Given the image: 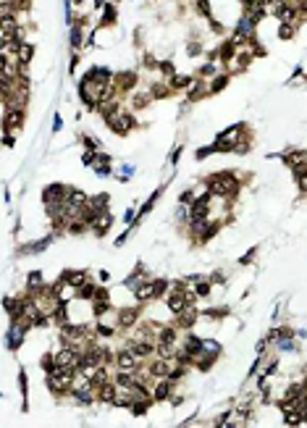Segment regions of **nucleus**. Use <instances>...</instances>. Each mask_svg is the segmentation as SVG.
<instances>
[{
	"mask_svg": "<svg viewBox=\"0 0 307 428\" xmlns=\"http://www.w3.org/2000/svg\"><path fill=\"white\" fill-rule=\"evenodd\" d=\"M208 189H210L213 197H226V200H231V197L239 194L242 184H239V179H236L234 173H215V176L208 179Z\"/></svg>",
	"mask_w": 307,
	"mask_h": 428,
	"instance_id": "f257e3e1",
	"label": "nucleus"
},
{
	"mask_svg": "<svg viewBox=\"0 0 307 428\" xmlns=\"http://www.w3.org/2000/svg\"><path fill=\"white\" fill-rule=\"evenodd\" d=\"M244 142V126L239 124V126H231L226 131L218 134V140H215V152H236V147Z\"/></svg>",
	"mask_w": 307,
	"mask_h": 428,
	"instance_id": "f03ea898",
	"label": "nucleus"
},
{
	"mask_svg": "<svg viewBox=\"0 0 307 428\" xmlns=\"http://www.w3.org/2000/svg\"><path fill=\"white\" fill-rule=\"evenodd\" d=\"M116 368H121V371H129V373H137L139 368H142V360L131 352V347L126 344L124 349H118L116 352V363H113Z\"/></svg>",
	"mask_w": 307,
	"mask_h": 428,
	"instance_id": "7ed1b4c3",
	"label": "nucleus"
},
{
	"mask_svg": "<svg viewBox=\"0 0 307 428\" xmlns=\"http://www.w3.org/2000/svg\"><path fill=\"white\" fill-rule=\"evenodd\" d=\"M29 326L27 323H21V321H11V331H8V349H18L21 344H24V336H27Z\"/></svg>",
	"mask_w": 307,
	"mask_h": 428,
	"instance_id": "20e7f679",
	"label": "nucleus"
},
{
	"mask_svg": "<svg viewBox=\"0 0 307 428\" xmlns=\"http://www.w3.org/2000/svg\"><path fill=\"white\" fill-rule=\"evenodd\" d=\"M189 291H192V289H189ZM189 291H179V289H171V295L166 297V307H168V310H171L173 315H179V313H181V310H184V307L189 305V300H187V297H189Z\"/></svg>",
	"mask_w": 307,
	"mask_h": 428,
	"instance_id": "39448f33",
	"label": "nucleus"
},
{
	"mask_svg": "<svg viewBox=\"0 0 307 428\" xmlns=\"http://www.w3.org/2000/svg\"><path fill=\"white\" fill-rule=\"evenodd\" d=\"M116 315V328H134L139 323V307H121Z\"/></svg>",
	"mask_w": 307,
	"mask_h": 428,
	"instance_id": "423d86ee",
	"label": "nucleus"
},
{
	"mask_svg": "<svg viewBox=\"0 0 307 428\" xmlns=\"http://www.w3.org/2000/svg\"><path fill=\"white\" fill-rule=\"evenodd\" d=\"M173 384H176V381H171V378H158L155 389H152V399L155 402H168L173 397Z\"/></svg>",
	"mask_w": 307,
	"mask_h": 428,
	"instance_id": "0eeeda50",
	"label": "nucleus"
},
{
	"mask_svg": "<svg viewBox=\"0 0 307 428\" xmlns=\"http://www.w3.org/2000/svg\"><path fill=\"white\" fill-rule=\"evenodd\" d=\"M181 349L197 360V357L202 355V349H205V339H200V336H197V334H187V339H184Z\"/></svg>",
	"mask_w": 307,
	"mask_h": 428,
	"instance_id": "6e6552de",
	"label": "nucleus"
},
{
	"mask_svg": "<svg viewBox=\"0 0 307 428\" xmlns=\"http://www.w3.org/2000/svg\"><path fill=\"white\" fill-rule=\"evenodd\" d=\"M197 318H200V313H197V307H184V310L176 315V326H179L181 331H189V328H194Z\"/></svg>",
	"mask_w": 307,
	"mask_h": 428,
	"instance_id": "1a4fd4ad",
	"label": "nucleus"
},
{
	"mask_svg": "<svg viewBox=\"0 0 307 428\" xmlns=\"http://www.w3.org/2000/svg\"><path fill=\"white\" fill-rule=\"evenodd\" d=\"M281 161L286 163L292 171L299 168V166H307V150H286L281 155Z\"/></svg>",
	"mask_w": 307,
	"mask_h": 428,
	"instance_id": "9d476101",
	"label": "nucleus"
},
{
	"mask_svg": "<svg viewBox=\"0 0 307 428\" xmlns=\"http://www.w3.org/2000/svg\"><path fill=\"white\" fill-rule=\"evenodd\" d=\"M111 226H113V216L105 210L103 216H97V218H95V223L90 226V231H92V234H97V237H105L108 231H111Z\"/></svg>",
	"mask_w": 307,
	"mask_h": 428,
	"instance_id": "9b49d317",
	"label": "nucleus"
},
{
	"mask_svg": "<svg viewBox=\"0 0 307 428\" xmlns=\"http://www.w3.org/2000/svg\"><path fill=\"white\" fill-rule=\"evenodd\" d=\"M134 297L139 300V302H150V300H158L155 297V279H145L142 281V286L134 291Z\"/></svg>",
	"mask_w": 307,
	"mask_h": 428,
	"instance_id": "f8f14e48",
	"label": "nucleus"
},
{
	"mask_svg": "<svg viewBox=\"0 0 307 428\" xmlns=\"http://www.w3.org/2000/svg\"><path fill=\"white\" fill-rule=\"evenodd\" d=\"M50 242H53V237H45V239L29 242V244H24V247H18V252H21V255H39L42 250H48V247H50Z\"/></svg>",
	"mask_w": 307,
	"mask_h": 428,
	"instance_id": "ddd939ff",
	"label": "nucleus"
},
{
	"mask_svg": "<svg viewBox=\"0 0 307 428\" xmlns=\"http://www.w3.org/2000/svg\"><path fill=\"white\" fill-rule=\"evenodd\" d=\"M69 189L71 187H66V184H50L45 187V192H42V200H69Z\"/></svg>",
	"mask_w": 307,
	"mask_h": 428,
	"instance_id": "4468645a",
	"label": "nucleus"
},
{
	"mask_svg": "<svg viewBox=\"0 0 307 428\" xmlns=\"http://www.w3.org/2000/svg\"><path fill=\"white\" fill-rule=\"evenodd\" d=\"M179 339V326H160L158 328V344H173Z\"/></svg>",
	"mask_w": 307,
	"mask_h": 428,
	"instance_id": "2eb2a0df",
	"label": "nucleus"
},
{
	"mask_svg": "<svg viewBox=\"0 0 307 428\" xmlns=\"http://www.w3.org/2000/svg\"><path fill=\"white\" fill-rule=\"evenodd\" d=\"M97 392V402H116V394H118V386H116V381H108V384H103V386H97L95 389Z\"/></svg>",
	"mask_w": 307,
	"mask_h": 428,
	"instance_id": "dca6fc26",
	"label": "nucleus"
},
{
	"mask_svg": "<svg viewBox=\"0 0 307 428\" xmlns=\"http://www.w3.org/2000/svg\"><path fill=\"white\" fill-rule=\"evenodd\" d=\"M116 87H118V92H129V89H134L137 87V74L134 71L116 74Z\"/></svg>",
	"mask_w": 307,
	"mask_h": 428,
	"instance_id": "f3484780",
	"label": "nucleus"
},
{
	"mask_svg": "<svg viewBox=\"0 0 307 428\" xmlns=\"http://www.w3.org/2000/svg\"><path fill=\"white\" fill-rule=\"evenodd\" d=\"M48 284H45V276H42V271H32L29 279H27V295H37V291H42Z\"/></svg>",
	"mask_w": 307,
	"mask_h": 428,
	"instance_id": "a211bd4d",
	"label": "nucleus"
},
{
	"mask_svg": "<svg viewBox=\"0 0 307 428\" xmlns=\"http://www.w3.org/2000/svg\"><path fill=\"white\" fill-rule=\"evenodd\" d=\"M32 55H34V45H32V42H18V48H16L18 63H21V66H29Z\"/></svg>",
	"mask_w": 307,
	"mask_h": 428,
	"instance_id": "6ab92c4d",
	"label": "nucleus"
},
{
	"mask_svg": "<svg viewBox=\"0 0 307 428\" xmlns=\"http://www.w3.org/2000/svg\"><path fill=\"white\" fill-rule=\"evenodd\" d=\"M69 205H79V208H87L90 205V197H87V192H81V189H76V187H71L69 189Z\"/></svg>",
	"mask_w": 307,
	"mask_h": 428,
	"instance_id": "aec40b11",
	"label": "nucleus"
},
{
	"mask_svg": "<svg viewBox=\"0 0 307 428\" xmlns=\"http://www.w3.org/2000/svg\"><path fill=\"white\" fill-rule=\"evenodd\" d=\"M50 318H53V323H58V326H66V323H69V307H66V302H58V305H55V310L50 313Z\"/></svg>",
	"mask_w": 307,
	"mask_h": 428,
	"instance_id": "412c9836",
	"label": "nucleus"
},
{
	"mask_svg": "<svg viewBox=\"0 0 307 428\" xmlns=\"http://www.w3.org/2000/svg\"><path fill=\"white\" fill-rule=\"evenodd\" d=\"M95 295H97V284L92 281H87L76 289V300H95Z\"/></svg>",
	"mask_w": 307,
	"mask_h": 428,
	"instance_id": "4be33fe9",
	"label": "nucleus"
},
{
	"mask_svg": "<svg viewBox=\"0 0 307 428\" xmlns=\"http://www.w3.org/2000/svg\"><path fill=\"white\" fill-rule=\"evenodd\" d=\"M63 276H66V281H69L74 289H79L81 284H87V281H90V279H87V271H66Z\"/></svg>",
	"mask_w": 307,
	"mask_h": 428,
	"instance_id": "5701e85b",
	"label": "nucleus"
},
{
	"mask_svg": "<svg viewBox=\"0 0 307 428\" xmlns=\"http://www.w3.org/2000/svg\"><path fill=\"white\" fill-rule=\"evenodd\" d=\"M221 344H218V342H213V339H205V349H202V355L200 357H210V360H218V357H221Z\"/></svg>",
	"mask_w": 307,
	"mask_h": 428,
	"instance_id": "b1692460",
	"label": "nucleus"
},
{
	"mask_svg": "<svg viewBox=\"0 0 307 428\" xmlns=\"http://www.w3.org/2000/svg\"><path fill=\"white\" fill-rule=\"evenodd\" d=\"M210 291H213V284H210L208 276L200 279V281H194V295L197 297H210Z\"/></svg>",
	"mask_w": 307,
	"mask_h": 428,
	"instance_id": "393cba45",
	"label": "nucleus"
},
{
	"mask_svg": "<svg viewBox=\"0 0 307 428\" xmlns=\"http://www.w3.org/2000/svg\"><path fill=\"white\" fill-rule=\"evenodd\" d=\"M192 84V76H184V74H173L171 76V87L173 89H187Z\"/></svg>",
	"mask_w": 307,
	"mask_h": 428,
	"instance_id": "a878e982",
	"label": "nucleus"
},
{
	"mask_svg": "<svg viewBox=\"0 0 307 428\" xmlns=\"http://www.w3.org/2000/svg\"><path fill=\"white\" fill-rule=\"evenodd\" d=\"M294 179H297L299 189L307 194V166H299V168H294Z\"/></svg>",
	"mask_w": 307,
	"mask_h": 428,
	"instance_id": "bb28decb",
	"label": "nucleus"
},
{
	"mask_svg": "<svg viewBox=\"0 0 307 428\" xmlns=\"http://www.w3.org/2000/svg\"><path fill=\"white\" fill-rule=\"evenodd\" d=\"M111 310V300H92V313H95V318H100L103 313Z\"/></svg>",
	"mask_w": 307,
	"mask_h": 428,
	"instance_id": "cd10ccee",
	"label": "nucleus"
},
{
	"mask_svg": "<svg viewBox=\"0 0 307 428\" xmlns=\"http://www.w3.org/2000/svg\"><path fill=\"white\" fill-rule=\"evenodd\" d=\"M81 42H84V32H81V24H76V27L71 29V48L79 50V48H81Z\"/></svg>",
	"mask_w": 307,
	"mask_h": 428,
	"instance_id": "c85d7f7f",
	"label": "nucleus"
},
{
	"mask_svg": "<svg viewBox=\"0 0 307 428\" xmlns=\"http://www.w3.org/2000/svg\"><path fill=\"white\" fill-rule=\"evenodd\" d=\"M205 92H208V87H205L202 82H194V87L189 89V100H200Z\"/></svg>",
	"mask_w": 307,
	"mask_h": 428,
	"instance_id": "c756f323",
	"label": "nucleus"
},
{
	"mask_svg": "<svg viewBox=\"0 0 307 428\" xmlns=\"http://www.w3.org/2000/svg\"><path fill=\"white\" fill-rule=\"evenodd\" d=\"M229 84V74H221L218 79H213V84H210V92H221V89Z\"/></svg>",
	"mask_w": 307,
	"mask_h": 428,
	"instance_id": "7c9ffc66",
	"label": "nucleus"
},
{
	"mask_svg": "<svg viewBox=\"0 0 307 428\" xmlns=\"http://www.w3.org/2000/svg\"><path fill=\"white\" fill-rule=\"evenodd\" d=\"M168 87H171V84H168ZM168 87H166V84H152L150 92H152V98H168V95H171Z\"/></svg>",
	"mask_w": 307,
	"mask_h": 428,
	"instance_id": "2f4dec72",
	"label": "nucleus"
},
{
	"mask_svg": "<svg viewBox=\"0 0 307 428\" xmlns=\"http://www.w3.org/2000/svg\"><path fill=\"white\" fill-rule=\"evenodd\" d=\"M278 37H281V40H292V37H294V27H292V24H281Z\"/></svg>",
	"mask_w": 307,
	"mask_h": 428,
	"instance_id": "473e14b6",
	"label": "nucleus"
},
{
	"mask_svg": "<svg viewBox=\"0 0 307 428\" xmlns=\"http://www.w3.org/2000/svg\"><path fill=\"white\" fill-rule=\"evenodd\" d=\"M113 21H116V11H113L111 6H108V8H105V13H103V24H113Z\"/></svg>",
	"mask_w": 307,
	"mask_h": 428,
	"instance_id": "72a5a7b5",
	"label": "nucleus"
},
{
	"mask_svg": "<svg viewBox=\"0 0 307 428\" xmlns=\"http://www.w3.org/2000/svg\"><path fill=\"white\" fill-rule=\"evenodd\" d=\"M97 334H100V336H105V339H108V336H113V334H116V328H111V326H103V323H97Z\"/></svg>",
	"mask_w": 307,
	"mask_h": 428,
	"instance_id": "f704fd0d",
	"label": "nucleus"
},
{
	"mask_svg": "<svg viewBox=\"0 0 307 428\" xmlns=\"http://www.w3.org/2000/svg\"><path fill=\"white\" fill-rule=\"evenodd\" d=\"M197 8H200L202 13H210V0H194Z\"/></svg>",
	"mask_w": 307,
	"mask_h": 428,
	"instance_id": "c9c22d12",
	"label": "nucleus"
},
{
	"mask_svg": "<svg viewBox=\"0 0 307 428\" xmlns=\"http://www.w3.org/2000/svg\"><path fill=\"white\" fill-rule=\"evenodd\" d=\"M95 300H111V295H108V289H100V286H97V295H95Z\"/></svg>",
	"mask_w": 307,
	"mask_h": 428,
	"instance_id": "e433bc0d",
	"label": "nucleus"
},
{
	"mask_svg": "<svg viewBox=\"0 0 307 428\" xmlns=\"http://www.w3.org/2000/svg\"><path fill=\"white\" fill-rule=\"evenodd\" d=\"M200 74H202V76H213V74H215V66H202Z\"/></svg>",
	"mask_w": 307,
	"mask_h": 428,
	"instance_id": "4c0bfd02",
	"label": "nucleus"
},
{
	"mask_svg": "<svg viewBox=\"0 0 307 428\" xmlns=\"http://www.w3.org/2000/svg\"><path fill=\"white\" fill-rule=\"evenodd\" d=\"M108 279H111V274H108V271H100V274H97V281H103V284H105Z\"/></svg>",
	"mask_w": 307,
	"mask_h": 428,
	"instance_id": "58836bf2",
	"label": "nucleus"
},
{
	"mask_svg": "<svg viewBox=\"0 0 307 428\" xmlns=\"http://www.w3.org/2000/svg\"><path fill=\"white\" fill-rule=\"evenodd\" d=\"M53 126H55V131H58V129L63 126V121H60V116H55V121H53Z\"/></svg>",
	"mask_w": 307,
	"mask_h": 428,
	"instance_id": "ea45409f",
	"label": "nucleus"
}]
</instances>
